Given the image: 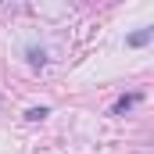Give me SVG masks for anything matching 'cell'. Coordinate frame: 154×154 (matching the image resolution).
I'll use <instances>...</instances> for the list:
<instances>
[{"label":"cell","mask_w":154,"mask_h":154,"mask_svg":"<svg viewBox=\"0 0 154 154\" xmlns=\"http://www.w3.org/2000/svg\"><path fill=\"white\" fill-rule=\"evenodd\" d=\"M151 39H154V25H143V29H136V32H129V36H125V47L140 50V47H147Z\"/></svg>","instance_id":"cell-1"},{"label":"cell","mask_w":154,"mask_h":154,"mask_svg":"<svg viewBox=\"0 0 154 154\" xmlns=\"http://www.w3.org/2000/svg\"><path fill=\"white\" fill-rule=\"evenodd\" d=\"M136 100H140V93H125V97H118V100H115V108H111V115H125V111H129Z\"/></svg>","instance_id":"cell-2"},{"label":"cell","mask_w":154,"mask_h":154,"mask_svg":"<svg viewBox=\"0 0 154 154\" xmlns=\"http://www.w3.org/2000/svg\"><path fill=\"white\" fill-rule=\"evenodd\" d=\"M29 65H32V68H43V65H47V54H43L39 47H32V50H29Z\"/></svg>","instance_id":"cell-3"},{"label":"cell","mask_w":154,"mask_h":154,"mask_svg":"<svg viewBox=\"0 0 154 154\" xmlns=\"http://www.w3.org/2000/svg\"><path fill=\"white\" fill-rule=\"evenodd\" d=\"M25 118H29V122H43V118H47V108H29Z\"/></svg>","instance_id":"cell-4"}]
</instances>
